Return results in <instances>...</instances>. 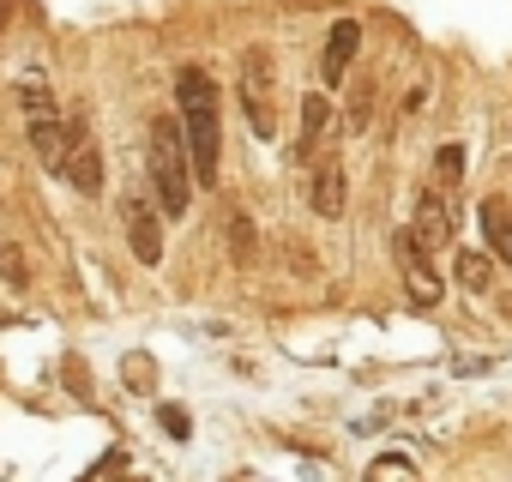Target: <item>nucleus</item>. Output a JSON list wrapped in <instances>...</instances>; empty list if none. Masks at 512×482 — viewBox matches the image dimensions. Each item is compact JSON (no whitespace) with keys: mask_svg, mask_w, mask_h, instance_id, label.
Listing matches in <instances>:
<instances>
[{"mask_svg":"<svg viewBox=\"0 0 512 482\" xmlns=\"http://www.w3.org/2000/svg\"><path fill=\"white\" fill-rule=\"evenodd\" d=\"M175 97H181V145H187V169L199 187L217 181V163H223V121H217V85L205 67H181L175 73Z\"/></svg>","mask_w":512,"mask_h":482,"instance_id":"f257e3e1","label":"nucleus"},{"mask_svg":"<svg viewBox=\"0 0 512 482\" xmlns=\"http://www.w3.org/2000/svg\"><path fill=\"white\" fill-rule=\"evenodd\" d=\"M145 169H151L157 211H163V217H181V211H187V193H193V169H187V145H181V121H175V115H157V121H151Z\"/></svg>","mask_w":512,"mask_h":482,"instance_id":"f03ea898","label":"nucleus"},{"mask_svg":"<svg viewBox=\"0 0 512 482\" xmlns=\"http://www.w3.org/2000/svg\"><path fill=\"white\" fill-rule=\"evenodd\" d=\"M235 97H241L247 127L260 133V139H272V133H278V55H272L266 43L241 49V67H235Z\"/></svg>","mask_w":512,"mask_h":482,"instance_id":"7ed1b4c3","label":"nucleus"},{"mask_svg":"<svg viewBox=\"0 0 512 482\" xmlns=\"http://www.w3.org/2000/svg\"><path fill=\"white\" fill-rule=\"evenodd\" d=\"M19 103H25V127H31V151L43 157L49 175H61V157H67V121L55 109V91L43 73H25L19 79Z\"/></svg>","mask_w":512,"mask_h":482,"instance_id":"20e7f679","label":"nucleus"},{"mask_svg":"<svg viewBox=\"0 0 512 482\" xmlns=\"http://www.w3.org/2000/svg\"><path fill=\"white\" fill-rule=\"evenodd\" d=\"M61 175L79 187V193H103V151H97V133L85 115L67 121V157H61Z\"/></svg>","mask_w":512,"mask_h":482,"instance_id":"39448f33","label":"nucleus"},{"mask_svg":"<svg viewBox=\"0 0 512 482\" xmlns=\"http://www.w3.org/2000/svg\"><path fill=\"white\" fill-rule=\"evenodd\" d=\"M344 163H338V151H326V157H314L308 163V205L320 211V217H344Z\"/></svg>","mask_w":512,"mask_h":482,"instance_id":"423d86ee","label":"nucleus"},{"mask_svg":"<svg viewBox=\"0 0 512 482\" xmlns=\"http://www.w3.org/2000/svg\"><path fill=\"white\" fill-rule=\"evenodd\" d=\"M392 260L404 266V278H410V296H416V302H440V272H434V260L416 248V235H410V229H398V235H392Z\"/></svg>","mask_w":512,"mask_h":482,"instance_id":"0eeeda50","label":"nucleus"},{"mask_svg":"<svg viewBox=\"0 0 512 482\" xmlns=\"http://www.w3.org/2000/svg\"><path fill=\"white\" fill-rule=\"evenodd\" d=\"M326 139H332V103L326 97H302V133H296L290 157L308 169L314 157H326Z\"/></svg>","mask_w":512,"mask_h":482,"instance_id":"6e6552de","label":"nucleus"},{"mask_svg":"<svg viewBox=\"0 0 512 482\" xmlns=\"http://www.w3.org/2000/svg\"><path fill=\"white\" fill-rule=\"evenodd\" d=\"M410 235H416V248L434 260L446 241H452V205H446V193H422V205H416V223H410Z\"/></svg>","mask_w":512,"mask_h":482,"instance_id":"1a4fd4ad","label":"nucleus"},{"mask_svg":"<svg viewBox=\"0 0 512 482\" xmlns=\"http://www.w3.org/2000/svg\"><path fill=\"white\" fill-rule=\"evenodd\" d=\"M127 248H133V260H145V266L163 260V223H157V211H151L145 199H127Z\"/></svg>","mask_w":512,"mask_h":482,"instance_id":"9d476101","label":"nucleus"},{"mask_svg":"<svg viewBox=\"0 0 512 482\" xmlns=\"http://www.w3.org/2000/svg\"><path fill=\"white\" fill-rule=\"evenodd\" d=\"M356 43H362V25H356V19H338V25H332V37H326V55H320V79H326V85H338V79L350 73Z\"/></svg>","mask_w":512,"mask_h":482,"instance_id":"9b49d317","label":"nucleus"},{"mask_svg":"<svg viewBox=\"0 0 512 482\" xmlns=\"http://www.w3.org/2000/svg\"><path fill=\"white\" fill-rule=\"evenodd\" d=\"M482 241L500 266H512V205L506 199H482Z\"/></svg>","mask_w":512,"mask_h":482,"instance_id":"f8f14e48","label":"nucleus"},{"mask_svg":"<svg viewBox=\"0 0 512 482\" xmlns=\"http://www.w3.org/2000/svg\"><path fill=\"white\" fill-rule=\"evenodd\" d=\"M458 284L464 290H488L494 284V260L488 254H458Z\"/></svg>","mask_w":512,"mask_h":482,"instance_id":"ddd939ff","label":"nucleus"},{"mask_svg":"<svg viewBox=\"0 0 512 482\" xmlns=\"http://www.w3.org/2000/svg\"><path fill=\"white\" fill-rule=\"evenodd\" d=\"M368 115H374V79H356L350 85V133H362Z\"/></svg>","mask_w":512,"mask_h":482,"instance_id":"4468645a","label":"nucleus"},{"mask_svg":"<svg viewBox=\"0 0 512 482\" xmlns=\"http://www.w3.org/2000/svg\"><path fill=\"white\" fill-rule=\"evenodd\" d=\"M229 254H235L241 266L253 260V223H247V217H229Z\"/></svg>","mask_w":512,"mask_h":482,"instance_id":"2eb2a0df","label":"nucleus"},{"mask_svg":"<svg viewBox=\"0 0 512 482\" xmlns=\"http://www.w3.org/2000/svg\"><path fill=\"white\" fill-rule=\"evenodd\" d=\"M440 187H458V175H464V145H440Z\"/></svg>","mask_w":512,"mask_h":482,"instance_id":"dca6fc26","label":"nucleus"},{"mask_svg":"<svg viewBox=\"0 0 512 482\" xmlns=\"http://www.w3.org/2000/svg\"><path fill=\"white\" fill-rule=\"evenodd\" d=\"M0 272H7L13 284H25V260H19V248H13V241H0Z\"/></svg>","mask_w":512,"mask_h":482,"instance_id":"f3484780","label":"nucleus"},{"mask_svg":"<svg viewBox=\"0 0 512 482\" xmlns=\"http://www.w3.org/2000/svg\"><path fill=\"white\" fill-rule=\"evenodd\" d=\"M157 416H163V428H169V434H187V416H181V410H175V404H163V410H157Z\"/></svg>","mask_w":512,"mask_h":482,"instance_id":"a211bd4d","label":"nucleus"},{"mask_svg":"<svg viewBox=\"0 0 512 482\" xmlns=\"http://www.w3.org/2000/svg\"><path fill=\"white\" fill-rule=\"evenodd\" d=\"M7 13H13V7H7V0H0V31H7Z\"/></svg>","mask_w":512,"mask_h":482,"instance_id":"6ab92c4d","label":"nucleus"}]
</instances>
